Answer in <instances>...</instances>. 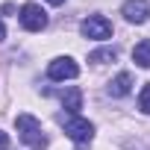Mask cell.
<instances>
[{
	"instance_id": "6da1fadb",
	"label": "cell",
	"mask_w": 150,
	"mask_h": 150,
	"mask_svg": "<svg viewBox=\"0 0 150 150\" xmlns=\"http://www.w3.org/2000/svg\"><path fill=\"white\" fill-rule=\"evenodd\" d=\"M56 121L65 127V135L74 138L77 144H88L94 138V124L86 121V118H80V115H74V112H59Z\"/></svg>"
},
{
	"instance_id": "7a4b0ae2",
	"label": "cell",
	"mask_w": 150,
	"mask_h": 150,
	"mask_svg": "<svg viewBox=\"0 0 150 150\" xmlns=\"http://www.w3.org/2000/svg\"><path fill=\"white\" fill-rule=\"evenodd\" d=\"M15 127H18V132H21V141L30 147V150H44L47 147V135H44V129H41V124L33 118V115H18L15 118Z\"/></svg>"
},
{
	"instance_id": "3957f363",
	"label": "cell",
	"mask_w": 150,
	"mask_h": 150,
	"mask_svg": "<svg viewBox=\"0 0 150 150\" xmlns=\"http://www.w3.org/2000/svg\"><path fill=\"white\" fill-rule=\"evenodd\" d=\"M80 33H83L86 38L106 41V38H112V24H109L103 15H88V18L80 24Z\"/></svg>"
},
{
	"instance_id": "277c9868",
	"label": "cell",
	"mask_w": 150,
	"mask_h": 150,
	"mask_svg": "<svg viewBox=\"0 0 150 150\" xmlns=\"http://www.w3.org/2000/svg\"><path fill=\"white\" fill-rule=\"evenodd\" d=\"M18 18H21V27H24L27 33H41V30L47 27V12H44L38 3H27Z\"/></svg>"
},
{
	"instance_id": "5b68a950",
	"label": "cell",
	"mask_w": 150,
	"mask_h": 150,
	"mask_svg": "<svg viewBox=\"0 0 150 150\" xmlns=\"http://www.w3.org/2000/svg\"><path fill=\"white\" fill-rule=\"evenodd\" d=\"M47 77H50V80H74V77H80V65L74 62L71 56H59V59L50 62Z\"/></svg>"
},
{
	"instance_id": "8992f818",
	"label": "cell",
	"mask_w": 150,
	"mask_h": 150,
	"mask_svg": "<svg viewBox=\"0 0 150 150\" xmlns=\"http://www.w3.org/2000/svg\"><path fill=\"white\" fill-rule=\"evenodd\" d=\"M121 15L129 24H144L147 15H150V3H147V0H127L124 9H121Z\"/></svg>"
},
{
	"instance_id": "52a82bcc",
	"label": "cell",
	"mask_w": 150,
	"mask_h": 150,
	"mask_svg": "<svg viewBox=\"0 0 150 150\" xmlns=\"http://www.w3.org/2000/svg\"><path fill=\"white\" fill-rule=\"evenodd\" d=\"M59 97H62V103H65V109H68V112H74V115H77V112L83 109V91H80L77 86H71V88H65V91H59Z\"/></svg>"
},
{
	"instance_id": "ba28073f",
	"label": "cell",
	"mask_w": 150,
	"mask_h": 150,
	"mask_svg": "<svg viewBox=\"0 0 150 150\" xmlns=\"http://www.w3.org/2000/svg\"><path fill=\"white\" fill-rule=\"evenodd\" d=\"M129 88H132V74H118V77L109 83V94L112 97H124V94H129Z\"/></svg>"
},
{
	"instance_id": "9c48e42d",
	"label": "cell",
	"mask_w": 150,
	"mask_h": 150,
	"mask_svg": "<svg viewBox=\"0 0 150 150\" xmlns=\"http://www.w3.org/2000/svg\"><path fill=\"white\" fill-rule=\"evenodd\" d=\"M132 62L138 68H150V38H144L132 47Z\"/></svg>"
},
{
	"instance_id": "30bf717a",
	"label": "cell",
	"mask_w": 150,
	"mask_h": 150,
	"mask_svg": "<svg viewBox=\"0 0 150 150\" xmlns=\"http://www.w3.org/2000/svg\"><path fill=\"white\" fill-rule=\"evenodd\" d=\"M115 59H118V47H103V50L88 53V62H97V65H103V62H115Z\"/></svg>"
},
{
	"instance_id": "8fae6325",
	"label": "cell",
	"mask_w": 150,
	"mask_h": 150,
	"mask_svg": "<svg viewBox=\"0 0 150 150\" xmlns=\"http://www.w3.org/2000/svg\"><path fill=\"white\" fill-rule=\"evenodd\" d=\"M138 109L144 112V115H150V83L141 88V94H138Z\"/></svg>"
},
{
	"instance_id": "7c38bea8",
	"label": "cell",
	"mask_w": 150,
	"mask_h": 150,
	"mask_svg": "<svg viewBox=\"0 0 150 150\" xmlns=\"http://www.w3.org/2000/svg\"><path fill=\"white\" fill-rule=\"evenodd\" d=\"M6 147H9V135L0 129V150H6Z\"/></svg>"
},
{
	"instance_id": "4fadbf2b",
	"label": "cell",
	"mask_w": 150,
	"mask_h": 150,
	"mask_svg": "<svg viewBox=\"0 0 150 150\" xmlns=\"http://www.w3.org/2000/svg\"><path fill=\"white\" fill-rule=\"evenodd\" d=\"M6 38V27H3V21H0V41Z\"/></svg>"
},
{
	"instance_id": "5bb4252c",
	"label": "cell",
	"mask_w": 150,
	"mask_h": 150,
	"mask_svg": "<svg viewBox=\"0 0 150 150\" xmlns=\"http://www.w3.org/2000/svg\"><path fill=\"white\" fill-rule=\"evenodd\" d=\"M47 3H53V6H62V3H65V0H47Z\"/></svg>"
},
{
	"instance_id": "9a60e30c",
	"label": "cell",
	"mask_w": 150,
	"mask_h": 150,
	"mask_svg": "<svg viewBox=\"0 0 150 150\" xmlns=\"http://www.w3.org/2000/svg\"><path fill=\"white\" fill-rule=\"evenodd\" d=\"M127 150H144V147H141V144H135V147H127Z\"/></svg>"
}]
</instances>
